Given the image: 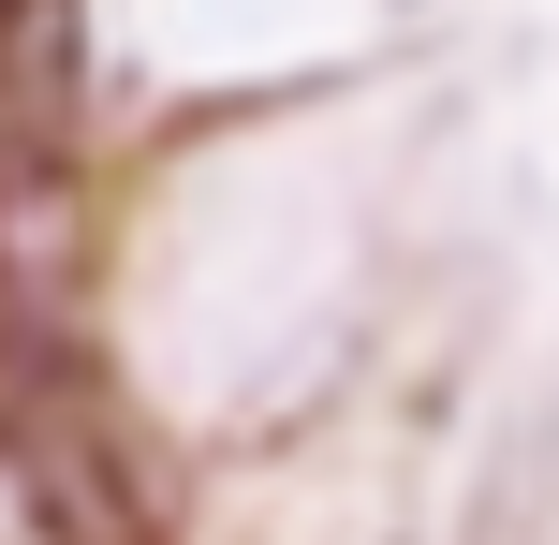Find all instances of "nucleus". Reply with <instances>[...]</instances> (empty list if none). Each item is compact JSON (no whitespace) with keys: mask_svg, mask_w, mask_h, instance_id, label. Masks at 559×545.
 <instances>
[{"mask_svg":"<svg viewBox=\"0 0 559 545\" xmlns=\"http://www.w3.org/2000/svg\"><path fill=\"white\" fill-rule=\"evenodd\" d=\"M0 487L45 545H163V501L74 324H0Z\"/></svg>","mask_w":559,"mask_h":545,"instance_id":"f257e3e1","label":"nucleus"},{"mask_svg":"<svg viewBox=\"0 0 559 545\" xmlns=\"http://www.w3.org/2000/svg\"><path fill=\"white\" fill-rule=\"evenodd\" d=\"M88 147V0H0V163Z\"/></svg>","mask_w":559,"mask_h":545,"instance_id":"f03ea898","label":"nucleus"}]
</instances>
